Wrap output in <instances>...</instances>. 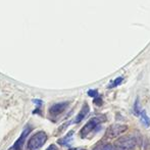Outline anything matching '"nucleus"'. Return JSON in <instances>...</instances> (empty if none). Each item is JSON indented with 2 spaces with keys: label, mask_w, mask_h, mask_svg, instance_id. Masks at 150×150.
Listing matches in <instances>:
<instances>
[{
  "label": "nucleus",
  "mask_w": 150,
  "mask_h": 150,
  "mask_svg": "<svg viewBox=\"0 0 150 150\" xmlns=\"http://www.w3.org/2000/svg\"><path fill=\"white\" fill-rule=\"evenodd\" d=\"M115 150H135L137 146V138L133 135H126L115 142Z\"/></svg>",
  "instance_id": "nucleus-1"
},
{
  "label": "nucleus",
  "mask_w": 150,
  "mask_h": 150,
  "mask_svg": "<svg viewBox=\"0 0 150 150\" xmlns=\"http://www.w3.org/2000/svg\"><path fill=\"white\" fill-rule=\"evenodd\" d=\"M47 134L44 131H40L33 135L28 141L29 150H39L47 141Z\"/></svg>",
  "instance_id": "nucleus-2"
},
{
  "label": "nucleus",
  "mask_w": 150,
  "mask_h": 150,
  "mask_svg": "<svg viewBox=\"0 0 150 150\" xmlns=\"http://www.w3.org/2000/svg\"><path fill=\"white\" fill-rule=\"evenodd\" d=\"M105 120H106V119H105V117H103V115H101V117L99 115V117H93V119H91L89 122H88L87 124H86L85 126L82 128L81 132H80L81 137H82V138H85V137H87L88 134H90V133L92 132V131L94 130L97 126H99L101 122H105Z\"/></svg>",
  "instance_id": "nucleus-3"
},
{
  "label": "nucleus",
  "mask_w": 150,
  "mask_h": 150,
  "mask_svg": "<svg viewBox=\"0 0 150 150\" xmlns=\"http://www.w3.org/2000/svg\"><path fill=\"white\" fill-rule=\"evenodd\" d=\"M31 131H32V127L27 126L26 128L23 130L21 136L18 137V140L14 142V144L12 145V147L10 149L11 150H23L24 149V144H25V142H26L27 137H28L29 134L31 133Z\"/></svg>",
  "instance_id": "nucleus-4"
},
{
  "label": "nucleus",
  "mask_w": 150,
  "mask_h": 150,
  "mask_svg": "<svg viewBox=\"0 0 150 150\" xmlns=\"http://www.w3.org/2000/svg\"><path fill=\"white\" fill-rule=\"evenodd\" d=\"M127 129H128V127L125 126V125H120V124L111 125L106 130L105 137H106V138H115V137L119 136L122 133L126 132Z\"/></svg>",
  "instance_id": "nucleus-5"
},
{
  "label": "nucleus",
  "mask_w": 150,
  "mask_h": 150,
  "mask_svg": "<svg viewBox=\"0 0 150 150\" xmlns=\"http://www.w3.org/2000/svg\"><path fill=\"white\" fill-rule=\"evenodd\" d=\"M69 102L65 101V102H59V103H55V104L51 105L49 108V115L51 117H57L60 113H62L65 109L67 108Z\"/></svg>",
  "instance_id": "nucleus-6"
},
{
  "label": "nucleus",
  "mask_w": 150,
  "mask_h": 150,
  "mask_svg": "<svg viewBox=\"0 0 150 150\" xmlns=\"http://www.w3.org/2000/svg\"><path fill=\"white\" fill-rule=\"evenodd\" d=\"M89 110H90L89 105H88L87 103H85V104L83 105V107H82V109L80 110V112L78 113L77 117H76V120H75V122H77L78 124V122H82V120L86 117V115L89 113Z\"/></svg>",
  "instance_id": "nucleus-7"
},
{
  "label": "nucleus",
  "mask_w": 150,
  "mask_h": 150,
  "mask_svg": "<svg viewBox=\"0 0 150 150\" xmlns=\"http://www.w3.org/2000/svg\"><path fill=\"white\" fill-rule=\"evenodd\" d=\"M73 136H74V131H71V132L67 133V135H65L63 138H61L58 140V143L62 146H67L71 143V139H73Z\"/></svg>",
  "instance_id": "nucleus-8"
},
{
  "label": "nucleus",
  "mask_w": 150,
  "mask_h": 150,
  "mask_svg": "<svg viewBox=\"0 0 150 150\" xmlns=\"http://www.w3.org/2000/svg\"><path fill=\"white\" fill-rule=\"evenodd\" d=\"M141 120H142V122L145 125V127H150V119H149V117L147 115V113H146V111L145 110H142L141 111Z\"/></svg>",
  "instance_id": "nucleus-9"
},
{
  "label": "nucleus",
  "mask_w": 150,
  "mask_h": 150,
  "mask_svg": "<svg viewBox=\"0 0 150 150\" xmlns=\"http://www.w3.org/2000/svg\"><path fill=\"white\" fill-rule=\"evenodd\" d=\"M124 81V78L122 77H119V78H117L115 80H113L112 82L110 83V85L108 86V88H115V87H117V86H119L122 84V82Z\"/></svg>",
  "instance_id": "nucleus-10"
},
{
  "label": "nucleus",
  "mask_w": 150,
  "mask_h": 150,
  "mask_svg": "<svg viewBox=\"0 0 150 150\" xmlns=\"http://www.w3.org/2000/svg\"><path fill=\"white\" fill-rule=\"evenodd\" d=\"M93 150H113V148L110 144H100L95 147Z\"/></svg>",
  "instance_id": "nucleus-11"
},
{
  "label": "nucleus",
  "mask_w": 150,
  "mask_h": 150,
  "mask_svg": "<svg viewBox=\"0 0 150 150\" xmlns=\"http://www.w3.org/2000/svg\"><path fill=\"white\" fill-rule=\"evenodd\" d=\"M134 112L136 115H141V107H140V103H139V98L136 99L134 104Z\"/></svg>",
  "instance_id": "nucleus-12"
},
{
  "label": "nucleus",
  "mask_w": 150,
  "mask_h": 150,
  "mask_svg": "<svg viewBox=\"0 0 150 150\" xmlns=\"http://www.w3.org/2000/svg\"><path fill=\"white\" fill-rule=\"evenodd\" d=\"M88 95L90 97H93V98H96L98 97V91L97 90H89L88 91Z\"/></svg>",
  "instance_id": "nucleus-13"
},
{
  "label": "nucleus",
  "mask_w": 150,
  "mask_h": 150,
  "mask_svg": "<svg viewBox=\"0 0 150 150\" xmlns=\"http://www.w3.org/2000/svg\"><path fill=\"white\" fill-rule=\"evenodd\" d=\"M94 103L96 105H98V106H100V105L102 104V99H101V97H96V98H94Z\"/></svg>",
  "instance_id": "nucleus-14"
},
{
  "label": "nucleus",
  "mask_w": 150,
  "mask_h": 150,
  "mask_svg": "<svg viewBox=\"0 0 150 150\" xmlns=\"http://www.w3.org/2000/svg\"><path fill=\"white\" fill-rule=\"evenodd\" d=\"M46 150H58V149H57V147H56L54 144H51V145H50V146L48 147V148L46 149Z\"/></svg>",
  "instance_id": "nucleus-15"
},
{
  "label": "nucleus",
  "mask_w": 150,
  "mask_h": 150,
  "mask_svg": "<svg viewBox=\"0 0 150 150\" xmlns=\"http://www.w3.org/2000/svg\"><path fill=\"white\" fill-rule=\"evenodd\" d=\"M69 150H85V149H83V148H71Z\"/></svg>",
  "instance_id": "nucleus-16"
}]
</instances>
